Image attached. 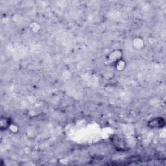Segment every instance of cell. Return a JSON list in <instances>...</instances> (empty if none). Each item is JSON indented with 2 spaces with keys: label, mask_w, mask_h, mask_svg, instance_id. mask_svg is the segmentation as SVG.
Listing matches in <instances>:
<instances>
[{
  "label": "cell",
  "mask_w": 166,
  "mask_h": 166,
  "mask_svg": "<svg viewBox=\"0 0 166 166\" xmlns=\"http://www.w3.org/2000/svg\"><path fill=\"white\" fill-rule=\"evenodd\" d=\"M123 52L120 49H116L112 51L107 57V62L110 65H115L119 61L123 59Z\"/></svg>",
  "instance_id": "6da1fadb"
},
{
  "label": "cell",
  "mask_w": 166,
  "mask_h": 166,
  "mask_svg": "<svg viewBox=\"0 0 166 166\" xmlns=\"http://www.w3.org/2000/svg\"><path fill=\"white\" fill-rule=\"evenodd\" d=\"M165 121L162 117H158L152 119L148 123V126L151 129H162L165 127Z\"/></svg>",
  "instance_id": "7a4b0ae2"
},
{
  "label": "cell",
  "mask_w": 166,
  "mask_h": 166,
  "mask_svg": "<svg viewBox=\"0 0 166 166\" xmlns=\"http://www.w3.org/2000/svg\"><path fill=\"white\" fill-rule=\"evenodd\" d=\"M11 124L12 122L11 119L7 117H2L1 121H0V126H1V127L0 128H1L2 130L9 129Z\"/></svg>",
  "instance_id": "3957f363"
},
{
  "label": "cell",
  "mask_w": 166,
  "mask_h": 166,
  "mask_svg": "<svg viewBox=\"0 0 166 166\" xmlns=\"http://www.w3.org/2000/svg\"><path fill=\"white\" fill-rule=\"evenodd\" d=\"M132 44H133L134 48L137 49H141L143 48L145 46L144 40L140 37L135 38L132 41Z\"/></svg>",
  "instance_id": "277c9868"
},
{
  "label": "cell",
  "mask_w": 166,
  "mask_h": 166,
  "mask_svg": "<svg viewBox=\"0 0 166 166\" xmlns=\"http://www.w3.org/2000/svg\"><path fill=\"white\" fill-rule=\"evenodd\" d=\"M114 66L116 67V68L117 69V70L118 71H123L125 67H126V63L125 61H123V59L120 60V61H119Z\"/></svg>",
  "instance_id": "5b68a950"
},
{
  "label": "cell",
  "mask_w": 166,
  "mask_h": 166,
  "mask_svg": "<svg viewBox=\"0 0 166 166\" xmlns=\"http://www.w3.org/2000/svg\"><path fill=\"white\" fill-rule=\"evenodd\" d=\"M9 129H10V130H11L12 132H15V133H16V132H17L18 130L17 126L13 125V124H11V125L10 126V127H9Z\"/></svg>",
  "instance_id": "8992f818"
}]
</instances>
